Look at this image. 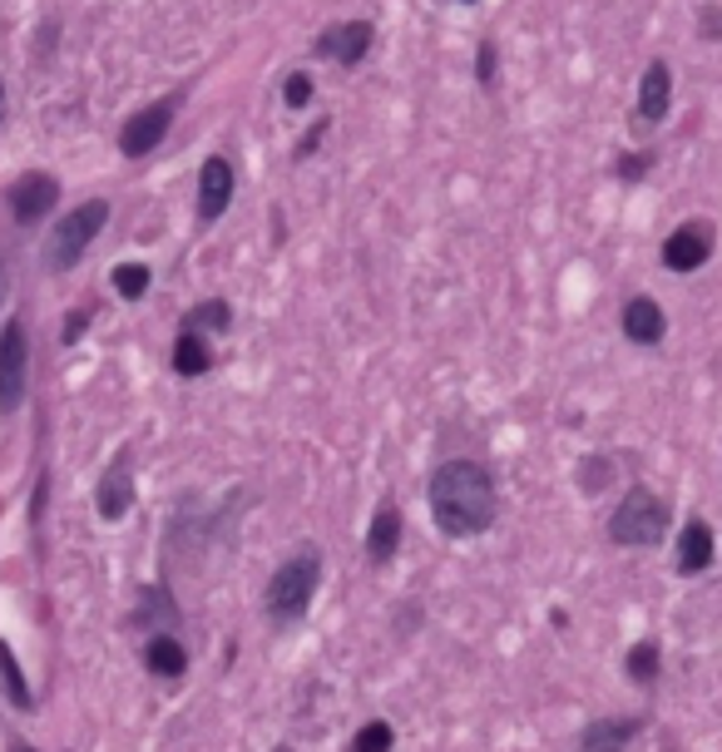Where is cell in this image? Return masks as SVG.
I'll list each match as a JSON object with an SVG mask.
<instances>
[{
  "label": "cell",
  "instance_id": "obj_2",
  "mask_svg": "<svg viewBox=\"0 0 722 752\" xmlns=\"http://www.w3.org/2000/svg\"><path fill=\"white\" fill-rule=\"evenodd\" d=\"M317 585H322V555L317 549H297L292 559H282L278 575L268 579V595H262V609L278 629L297 624L317 599Z\"/></svg>",
  "mask_w": 722,
  "mask_h": 752
},
{
  "label": "cell",
  "instance_id": "obj_16",
  "mask_svg": "<svg viewBox=\"0 0 722 752\" xmlns=\"http://www.w3.org/2000/svg\"><path fill=\"white\" fill-rule=\"evenodd\" d=\"M718 559V539H713V525L708 521H688L683 535H678V575H708Z\"/></svg>",
  "mask_w": 722,
  "mask_h": 752
},
{
  "label": "cell",
  "instance_id": "obj_19",
  "mask_svg": "<svg viewBox=\"0 0 722 752\" xmlns=\"http://www.w3.org/2000/svg\"><path fill=\"white\" fill-rule=\"evenodd\" d=\"M184 327L188 332H198V337H214V332H228L233 327V307H228V298H204V302H194L184 312Z\"/></svg>",
  "mask_w": 722,
  "mask_h": 752
},
{
  "label": "cell",
  "instance_id": "obj_17",
  "mask_svg": "<svg viewBox=\"0 0 722 752\" xmlns=\"http://www.w3.org/2000/svg\"><path fill=\"white\" fill-rule=\"evenodd\" d=\"M214 372V347H208V337L188 332V327H178L174 337V377H208Z\"/></svg>",
  "mask_w": 722,
  "mask_h": 752
},
{
  "label": "cell",
  "instance_id": "obj_30",
  "mask_svg": "<svg viewBox=\"0 0 722 752\" xmlns=\"http://www.w3.org/2000/svg\"><path fill=\"white\" fill-rule=\"evenodd\" d=\"M455 6H471L475 10V6H485V0H455Z\"/></svg>",
  "mask_w": 722,
  "mask_h": 752
},
{
  "label": "cell",
  "instance_id": "obj_4",
  "mask_svg": "<svg viewBox=\"0 0 722 752\" xmlns=\"http://www.w3.org/2000/svg\"><path fill=\"white\" fill-rule=\"evenodd\" d=\"M104 224H110V204H104V198H90V204H80L74 214H65L45 243V268L70 272L74 262L90 253V243L104 233Z\"/></svg>",
  "mask_w": 722,
  "mask_h": 752
},
{
  "label": "cell",
  "instance_id": "obj_23",
  "mask_svg": "<svg viewBox=\"0 0 722 752\" xmlns=\"http://www.w3.org/2000/svg\"><path fill=\"white\" fill-rule=\"evenodd\" d=\"M0 683H6V693H10V703H16V708L35 703V698H30L25 673H20V663H16V653H10V643H0Z\"/></svg>",
  "mask_w": 722,
  "mask_h": 752
},
{
  "label": "cell",
  "instance_id": "obj_27",
  "mask_svg": "<svg viewBox=\"0 0 722 752\" xmlns=\"http://www.w3.org/2000/svg\"><path fill=\"white\" fill-rule=\"evenodd\" d=\"M698 40L703 45H722V0H703L698 6Z\"/></svg>",
  "mask_w": 722,
  "mask_h": 752
},
{
  "label": "cell",
  "instance_id": "obj_11",
  "mask_svg": "<svg viewBox=\"0 0 722 752\" xmlns=\"http://www.w3.org/2000/svg\"><path fill=\"white\" fill-rule=\"evenodd\" d=\"M668 110H673V65H668L663 55H653L649 65H643V75H639V104H633V120L658 130V124L668 120Z\"/></svg>",
  "mask_w": 722,
  "mask_h": 752
},
{
  "label": "cell",
  "instance_id": "obj_14",
  "mask_svg": "<svg viewBox=\"0 0 722 752\" xmlns=\"http://www.w3.org/2000/svg\"><path fill=\"white\" fill-rule=\"evenodd\" d=\"M643 718L629 713V718H594V723H584V733L575 738V752H623L639 738Z\"/></svg>",
  "mask_w": 722,
  "mask_h": 752
},
{
  "label": "cell",
  "instance_id": "obj_28",
  "mask_svg": "<svg viewBox=\"0 0 722 752\" xmlns=\"http://www.w3.org/2000/svg\"><path fill=\"white\" fill-rule=\"evenodd\" d=\"M327 134H332V114H317V120H312V130H307V134H302V144H297V150H292V164H302V158H312L317 150H322V140H327Z\"/></svg>",
  "mask_w": 722,
  "mask_h": 752
},
{
  "label": "cell",
  "instance_id": "obj_5",
  "mask_svg": "<svg viewBox=\"0 0 722 752\" xmlns=\"http://www.w3.org/2000/svg\"><path fill=\"white\" fill-rule=\"evenodd\" d=\"M178 110H184V90H174V94H158L154 104H144V110H134L130 120L120 124V154H124V158H144V154H154L158 144L168 140V130H174Z\"/></svg>",
  "mask_w": 722,
  "mask_h": 752
},
{
  "label": "cell",
  "instance_id": "obj_8",
  "mask_svg": "<svg viewBox=\"0 0 722 752\" xmlns=\"http://www.w3.org/2000/svg\"><path fill=\"white\" fill-rule=\"evenodd\" d=\"M25 387H30V337L25 322L10 317L0 327V416H16L20 401H25Z\"/></svg>",
  "mask_w": 722,
  "mask_h": 752
},
{
  "label": "cell",
  "instance_id": "obj_15",
  "mask_svg": "<svg viewBox=\"0 0 722 752\" xmlns=\"http://www.w3.org/2000/svg\"><path fill=\"white\" fill-rule=\"evenodd\" d=\"M401 535H406V521H401V511L386 501L367 525V545H361L367 549V565H391L401 549Z\"/></svg>",
  "mask_w": 722,
  "mask_h": 752
},
{
  "label": "cell",
  "instance_id": "obj_9",
  "mask_svg": "<svg viewBox=\"0 0 722 752\" xmlns=\"http://www.w3.org/2000/svg\"><path fill=\"white\" fill-rule=\"evenodd\" d=\"M233 194H238V168H233L228 154H208L204 168H198V228H214L223 214L233 208Z\"/></svg>",
  "mask_w": 722,
  "mask_h": 752
},
{
  "label": "cell",
  "instance_id": "obj_7",
  "mask_svg": "<svg viewBox=\"0 0 722 752\" xmlns=\"http://www.w3.org/2000/svg\"><path fill=\"white\" fill-rule=\"evenodd\" d=\"M713 253H718V228H713V218H683V224H678V228L663 238L658 258H663L668 272L688 278V272H703L708 262H713Z\"/></svg>",
  "mask_w": 722,
  "mask_h": 752
},
{
  "label": "cell",
  "instance_id": "obj_25",
  "mask_svg": "<svg viewBox=\"0 0 722 752\" xmlns=\"http://www.w3.org/2000/svg\"><path fill=\"white\" fill-rule=\"evenodd\" d=\"M312 100H317L312 70H288V75H282V104H288V110H307Z\"/></svg>",
  "mask_w": 722,
  "mask_h": 752
},
{
  "label": "cell",
  "instance_id": "obj_10",
  "mask_svg": "<svg viewBox=\"0 0 722 752\" xmlns=\"http://www.w3.org/2000/svg\"><path fill=\"white\" fill-rule=\"evenodd\" d=\"M6 204H10V218L16 224H35V218H50L55 214V204H60V178L55 174H20L16 184H10V194H6Z\"/></svg>",
  "mask_w": 722,
  "mask_h": 752
},
{
  "label": "cell",
  "instance_id": "obj_32",
  "mask_svg": "<svg viewBox=\"0 0 722 752\" xmlns=\"http://www.w3.org/2000/svg\"><path fill=\"white\" fill-rule=\"evenodd\" d=\"M0 288H6V262H0Z\"/></svg>",
  "mask_w": 722,
  "mask_h": 752
},
{
  "label": "cell",
  "instance_id": "obj_21",
  "mask_svg": "<svg viewBox=\"0 0 722 752\" xmlns=\"http://www.w3.org/2000/svg\"><path fill=\"white\" fill-rule=\"evenodd\" d=\"M110 282L124 302H140L148 292V282H154V272H148V262H120V268L110 272Z\"/></svg>",
  "mask_w": 722,
  "mask_h": 752
},
{
  "label": "cell",
  "instance_id": "obj_33",
  "mask_svg": "<svg viewBox=\"0 0 722 752\" xmlns=\"http://www.w3.org/2000/svg\"><path fill=\"white\" fill-rule=\"evenodd\" d=\"M272 752H292V748H288V743H282V748H272Z\"/></svg>",
  "mask_w": 722,
  "mask_h": 752
},
{
  "label": "cell",
  "instance_id": "obj_3",
  "mask_svg": "<svg viewBox=\"0 0 722 752\" xmlns=\"http://www.w3.org/2000/svg\"><path fill=\"white\" fill-rule=\"evenodd\" d=\"M668 525H673V505L649 485H633L619 501V511L609 515V539L623 549H649L668 535Z\"/></svg>",
  "mask_w": 722,
  "mask_h": 752
},
{
  "label": "cell",
  "instance_id": "obj_34",
  "mask_svg": "<svg viewBox=\"0 0 722 752\" xmlns=\"http://www.w3.org/2000/svg\"><path fill=\"white\" fill-rule=\"evenodd\" d=\"M10 752H35V748H10Z\"/></svg>",
  "mask_w": 722,
  "mask_h": 752
},
{
  "label": "cell",
  "instance_id": "obj_1",
  "mask_svg": "<svg viewBox=\"0 0 722 752\" xmlns=\"http://www.w3.org/2000/svg\"><path fill=\"white\" fill-rule=\"evenodd\" d=\"M426 505H431L435 529H441L445 539H475V535H485V529H491V521H495V511H501V501H495V475H491V465L465 461V455H455V461H441V465L431 471Z\"/></svg>",
  "mask_w": 722,
  "mask_h": 752
},
{
  "label": "cell",
  "instance_id": "obj_12",
  "mask_svg": "<svg viewBox=\"0 0 722 752\" xmlns=\"http://www.w3.org/2000/svg\"><path fill=\"white\" fill-rule=\"evenodd\" d=\"M94 505H100V521H110V525L134 511V461H130V451L114 455V465L100 475Z\"/></svg>",
  "mask_w": 722,
  "mask_h": 752
},
{
  "label": "cell",
  "instance_id": "obj_13",
  "mask_svg": "<svg viewBox=\"0 0 722 752\" xmlns=\"http://www.w3.org/2000/svg\"><path fill=\"white\" fill-rule=\"evenodd\" d=\"M619 332L629 337L633 347H658L668 337V312L658 307V298H649V292H633L619 312Z\"/></svg>",
  "mask_w": 722,
  "mask_h": 752
},
{
  "label": "cell",
  "instance_id": "obj_26",
  "mask_svg": "<svg viewBox=\"0 0 722 752\" xmlns=\"http://www.w3.org/2000/svg\"><path fill=\"white\" fill-rule=\"evenodd\" d=\"M391 743H396L391 723H386V718H371V723H361V733H357L352 752H391Z\"/></svg>",
  "mask_w": 722,
  "mask_h": 752
},
{
  "label": "cell",
  "instance_id": "obj_29",
  "mask_svg": "<svg viewBox=\"0 0 722 752\" xmlns=\"http://www.w3.org/2000/svg\"><path fill=\"white\" fill-rule=\"evenodd\" d=\"M90 317H94L90 307H80V312H70V317H65V332H60V342H70V347L80 342V337H84V327H90Z\"/></svg>",
  "mask_w": 722,
  "mask_h": 752
},
{
  "label": "cell",
  "instance_id": "obj_24",
  "mask_svg": "<svg viewBox=\"0 0 722 752\" xmlns=\"http://www.w3.org/2000/svg\"><path fill=\"white\" fill-rule=\"evenodd\" d=\"M653 164H658L653 150H623L619 164H613V178H619V184H643V178L653 174Z\"/></svg>",
  "mask_w": 722,
  "mask_h": 752
},
{
  "label": "cell",
  "instance_id": "obj_31",
  "mask_svg": "<svg viewBox=\"0 0 722 752\" xmlns=\"http://www.w3.org/2000/svg\"><path fill=\"white\" fill-rule=\"evenodd\" d=\"M0 110H6V84H0Z\"/></svg>",
  "mask_w": 722,
  "mask_h": 752
},
{
  "label": "cell",
  "instance_id": "obj_22",
  "mask_svg": "<svg viewBox=\"0 0 722 752\" xmlns=\"http://www.w3.org/2000/svg\"><path fill=\"white\" fill-rule=\"evenodd\" d=\"M475 84H481L485 94H495L501 90V45H495L491 35L475 45Z\"/></svg>",
  "mask_w": 722,
  "mask_h": 752
},
{
  "label": "cell",
  "instance_id": "obj_6",
  "mask_svg": "<svg viewBox=\"0 0 722 752\" xmlns=\"http://www.w3.org/2000/svg\"><path fill=\"white\" fill-rule=\"evenodd\" d=\"M371 45H377V25L352 16V20H332V25H322L307 50H312V60H327V65H337V70H357L361 60L371 55Z\"/></svg>",
  "mask_w": 722,
  "mask_h": 752
},
{
  "label": "cell",
  "instance_id": "obj_18",
  "mask_svg": "<svg viewBox=\"0 0 722 752\" xmlns=\"http://www.w3.org/2000/svg\"><path fill=\"white\" fill-rule=\"evenodd\" d=\"M144 669L154 673V678H184L188 649L174 639V633H154V639L144 643Z\"/></svg>",
  "mask_w": 722,
  "mask_h": 752
},
{
  "label": "cell",
  "instance_id": "obj_20",
  "mask_svg": "<svg viewBox=\"0 0 722 752\" xmlns=\"http://www.w3.org/2000/svg\"><path fill=\"white\" fill-rule=\"evenodd\" d=\"M658 669H663V659H658V643L653 639L649 643H633L629 659H623V673H629V683H639V688L658 683Z\"/></svg>",
  "mask_w": 722,
  "mask_h": 752
}]
</instances>
